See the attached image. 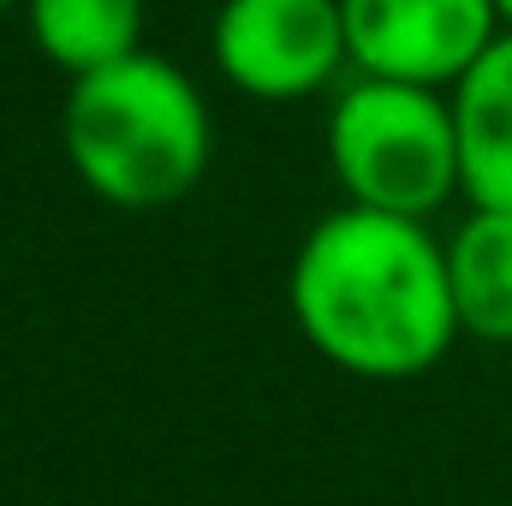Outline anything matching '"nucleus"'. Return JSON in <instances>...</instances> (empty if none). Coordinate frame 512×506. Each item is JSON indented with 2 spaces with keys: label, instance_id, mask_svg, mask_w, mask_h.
<instances>
[{
  "label": "nucleus",
  "instance_id": "obj_7",
  "mask_svg": "<svg viewBox=\"0 0 512 506\" xmlns=\"http://www.w3.org/2000/svg\"><path fill=\"white\" fill-rule=\"evenodd\" d=\"M459 334L512 346V209H471L447 239Z\"/></svg>",
  "mask_w": 512,
  "mask_h": 506
},
{
  "label": "nucleus",
  "instance_id": "obj_2",
  "mask_svg": "<svg viewBox=\"0 0 512 506\" xmlns=\"http://www.w3.org/2000/svg\"><path fill=\"white\" fill-rule=\"evenodd\" d=\"M60 143L72 173L114 209H167L209 173V102L161 54H131L72 78Z\"/></svg>",
  "mask_w": 512,
  "mask_h": 506
},
{
  "label": "nucleus",
  "instance_id": "obj_10",
  "mask_svg": "<svg viewBox=\"0 0 512 506\" xmlns=\"http://www.w3.org/2000/svg\"><path fill=\"white\" fill-rule=\"evenodd\" d=\"M12 6H18V0H0V12H12Z\"/></svg>",
  "mask_w": 512,
  "mask_h": 506
},
{
  "label": "nucleus",
  "instance_id": "obj_9",
  "mask_svg": "<svg viewBox=\"0 0 512 506\" xmlns=\"http://www.w3.org/2000/svg\"><path fill=\"white\" fill-rule=\"evenodd\" d=\"M495 6H501V18H507V24H512V0H495Z\"/></svg>",
  "mask_w": 512,
  "mask_h": 506
},
{
  "label": "nucleus",
  "instance_id": "obj_5",
  "mask_svg": "<svg viewBox=\"0 0 512 506\" xmlns=\"http://www.w3.org/2000/svg\"><path fill=\"white\" fill-rule=\"evenodd\" d=\"M346 48L364 78H399L423 90L459 84L501 36L495 0H340Z\"/></svg>",
  "mask_w": 512,
  "mask_h": 506
},
{
  "label": "nucleus",
  "instance_id": "obj_1",
  "mask_svg": "<svg viewBox=\"0 0 512 506\" xmlns=\"http://www.w3.org/2000/svg\"><path fill=\"white\" fill-rule=\"evenodd\" d=\"M304 340L364 381H405L459 340L447 245L411 215L346 203L304 233L286 280Z\"/></svg>",
  "mask_w": 512,
  "mask_h": 506
},
{
  "label": "nucleus",
  "instance_id": "obj_8",
  "mask_svg": "<svg viewBox=\"0 0 512 506\" xmlns=\"http://www.w3.org/2000/svg\"><path fill=\"white\" fill-rule=\"evenodd\" d=\"M24 18L42 60L72 78L131 60L143 36V0H24Z\"/></svg>",
  "mask_w": 512,
  "mask_h": 506
},
{
  "label": "nucleus",
  "instance_id": "obj_6",
  "mask_svg": "<svg viewBox=\"0 0 512 506\" xmlns=\"http://www.w3.org/2000/svg\"><path fill=\"white\" fill-rule=\"evenodd\" d=\"M459 179L477 209H512V30L453 84Z\"/></svg>",
  "mask_w": 512,
  "mask_h": 506
},
{
  "label": "nucleus",
  "instance_id": "obj_4",
  "mask_svg": "<svg viewBox=\"0 0 512 506\" xmlns=\"http://www.w3.org/2000/svg\"><path fill=\"white\" fill-rule=\"evenodd\" d=\"M209 42L221 78L256 102L316 96L352 60L340 0H221Z\"/></svg>",
  "mask_w": 512,
  "mask_h": 506
},
{
  "label": "nucleus",
  "instance_id": "obj_3",
  "mask_svg": "<svg viewBox=\"0 0 512 506\" xmlns=\"http://www.w3.org/2000/svg\"><path fill=\"white\" fill-rule=\"evenodd\" d=\"M328 161L352 203L411 221L435 215L465 191L453 96L399 78H358L328 114Z\"/></svg>",
  "mask_w": 512,
  "mask_h": 506
}]
</instances>
